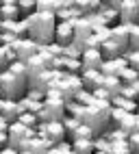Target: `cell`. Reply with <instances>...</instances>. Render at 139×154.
Here are the masks:
<instances>
[{
  "mask_svg": "<svg viewBox=\"0 0 139 154\" xmlns=\"http://www.w3.org/2000/svg\"><path fill=\"white\" fill-rule=\"evenodd\" d=\"M17 122L26 128H33V130H37V126H39V119H37L35 113H22V115L17 117Z\"/></svg>",
  "mask_w": 139,
  "mask_h": 154,
  "instance_id": "obj_27",
  "label": "cell"
},
{
  "mask_svg": "<svg viewBox=\"0 0 139 154\" xmlns=\"http://www.w3.org/2000/svg\"><path fill=\"white\" fill-rule=\"evenodd\" d=\"M120 128L126 132V135H133V132H137V130H139V126H137V113H131V115H126V117L122 119Z\"/></svg>",
  "mask_w": 139,
  "mask_h": 154,
  "instance_id": "obj_26",
  "label": "cell"
},
{
  "mask_svg": "<svg viewBox=\"0 0 139 154\" xmlns=\"http://www.w3.org/2000/svg\"><path fill=\"white\" fill-rule=\"evenodd\" d=\"M0 154H20V150H15V148H11V146H7V148H2V152Z\"/></svg>",
  "mask_w": 139,
  "mask_h": 154,
  "instance_id": "obj_44",
  "label": "cell"
},
{
  "mask_svg": "<svg viewBox=\"0 0 139 154\" xmlns=\"http://www.w3.org/2000/svg\"><path fill=\"white\" fill-rule=\"evenodd\" d=\"M81 80H83V87L87 91H91V94L104 85V76H102L100 69H83L81 72Z\"/></svg>",
  "mask_w": 139,
  "mask_h": 154,
  "instance_id": "obj_11",
  "label": "cell"
},
{
  "mask_svg": "<svg viewBox=\"0 0 139 154\" xmlns=\"http://www.w3.org/2000/svg\"><path fill=\"white\" fill-rule=\"evenodd\" d=\"M9 146V135L7 132H0V148H7Z\"/></svg>",
  "mask_w": 139,
  "mask_h": 154,
  "instance_id": "obj_42",
  "label": "cell"
},
{
  "mask_svg": "<svg viewBox=\"0 0 139 154\" xmlns=\"http://www.w3.org/2000/svg\"><path fill=\"white\" fill-rule=\"evenodd\" d=\"M120 80H122L124 85H131V83H135V80H139V74H137L135 69L126 67V69L122 72V74H120Z\"/></svg>",
  "mask_w": 139,
  "mask_h": 154,
  "instance_id": "obj_35",
  "label": "cell"
},
{
  "mask_svg": "<svg viewBox=\"0 0 139 154\" xmlns=\"http://www.w3.org/2000/svg\"><path fill=\"white\" fill-rule=\"evenodd\" d=\"M0 85H2V96L7 100H20L24 98L26 89H28V78H22V76H15L13 72L9 69H2L0 72Z\"/></svg>",
  "mask_w": 139,
  "mask_h": 154,
  "instance_id": "obj_2",
  "label": "cell"
},
{
  "mask_svg": "<svg viewBox=\"0 0 139 154\" xmlns=\"http://www.w3.org/2000/svg\"><path fill=\"white\" fill-rule=\"evenodd\" d=\"M74 24L76 22H59L57 24V30H54V44L59 46H72L74 44Z\"/></svg>",
  "mask_w": 139,
  "mask_h": 154,
  "instance_id": "obj_9",
  "label": "cell"
},
{
  "mask_svg": "<svg viewBox=\"0 0 139 154\" xmlns=\"http://www.w3.org/2000/svg\"><path fill=\"white\" fill-rule=\"evenodd\" d=\"M74 7L81 11V15H91V13H98L102 7V0H74Z\"/></svg>",
  "mask_w": 139,
  "mask_h": 154,
  "instance_id": "obj_17",
  "label": "cell"
},
{
  "mask_svg": "<svg viewBox=\"0 0 139 154\" xmlns=\"http://www.w3.org/2000/svg\"><path fill=\"white\" fill-rule=\"evenodd\" d=\"M44 48H46L54 59H61V57H63V46H59V44H54V42H52V44H48V46H44Z\"/></svg>",
  "mask_w": 139,
  "mask_h": 154,
  "instance_id": "obj_39",
  "label": "cell"
},
{
  "mask_svg": "<svg viewBox=\"0 0 139 154\" xmlns=\"http://www.w3.org/2000/svg\"><path fill=\"white\" fill-rule=\"evenodd\" d=\"M7 135H9V146L15 148V150H20V148H22V143H24L26 139H33V137L37 135V130L26 128V126L20 124V122H13V124L9 126Z\"/></svg>",
  "mask_w": 139,
  "mask_h": 154,
  "instance_id": "obj_5",
  "label": "cell"
},
{
  "mask_svg": "<svg viewBox=\"0 0 139 154\" xmlns=\"http://www.w3.org/2000/svg\"><path fill=\"white\" fill-rule=\"evenodd\" d=\"M72 152H76V154H94V152H96L94 139H78V141H72Z\"/></svg>",
  "mask_w": 139,
  "mask_h": 154,
  "instance_id": "obj_21",
  "label": "cell"
},
{
  "mask_svg": "<svg viewBox=\"0 0 139 154\" xmlns=\"http://www.w3.org/2000/svg\"><path fill=\"white\" fill-rule=\"evenodd\" d=\"M102 52L100 50H94V48H87L85 52L81 54V63H83V69H100L102 65Z\"/></svg>",
  "mask_w": 139,
  "mask_h": 154,
  "instance_id": "obj_14",
  "label": "cell"
},
{
  "mask_svg": "<svg viewBox=\"0 0 139 154\" xmlns=\"http://www.w3.org/2000/svg\"><path fill=\"white\" fill-rule=\"evenodd\" d=\"M20 154H33L31 150H20Z\"/></svg>",
  "mask_w": 139,
  "mask_h": 154,
  "instance_id": "obj_45",
  "label": "cell"
},
{
  "mask_svg": "<svg viewBox=\"0 0 139 154\" xmlns=\"http://www.w3.org/2000/svg\"><path fill=\"white\" fill-rule=\"evenodd\" d=\"M15 52H17V61H22V63H26L28 59H33L37 52H39V44L33 42L31 37H24V39H17V42L13 44Z\"/></svg>",
  "mask_w": 139,
  "mask_h": 154,
  "instance_id": "obj_8",
  "label": "cell"
},
{
  "mask_svg": "<svg viewBox=\"0 0 139 154\" xmlns=\"http://www.w3.org/2000/svg\"><path fill=\"white\" fill-rule=\"evenodd\" d=\"M70 154H76V152H70Z\"/></svg>",
  "mask_w": 139,
  "mask_h": 154,
  "instance_id": "obj_50",
  "label": "cell"
},
{
  "mask_svg": "<svg viewBox=\"0 0 139 154\" xmlns=\"http://www.w3.org/2000/svg\"><path fill=\"white\" fill-rule=\"evenodd\" d=\"M83 122H78L76 117H70V115H65V119H63V126H65V132H67V137L70 135H74L76 132V128L81 126Z\"/></svg>",
  "mask_w": 139,
  "mask_h": 154,
  "instance_id": "obj_33",
  "label": "cell"
},
{
  "mask_svg": "<svg viewBox=\"0 0 139 154\" xmlns=\"http://www.w3.org/2000/svg\"><path fill=\"white\" fill-rule=\"evenodd\" d=\"M74 100L78 102V104H83V106H94V102H96L94 94H91V91H87V89H83V91H81V94H78Z\"/></svg>",
  "mask_w": 139,
  "mask_h": 154,
  "instance_id": "obj_31",
  "label": "cell"
},
{
  "mask_svg": "<svg viewBox=\"0 0 139 154\" xmlns=\"http://www.w3.org/2000/svg\"><path fill=\"white\" fill-rule=\"evenodd\" d=\"M63 7V0H37V11L42 13H54Z\"/></svg>",
  "mask_w": 139,
  "mask_h": 154,
  "instance_id": "obj_22",
  "label": "cell"
},
{
  "mask_svg": "<svg viewBox=\"0 0 139 154\" xmlns=\"http://www.w3.org/2000/svg\"><path fill=\"white\" fill-rule=\"evenodd\" d=\"M94 148H96V152L109 154V152H111V141H109L104 135H102V137H96V139H94Z\"/></svg>",
  "mask_w": 139,
  "mask_h": 154,
  "instance_id": "obj_32",
  "label": "cell"
},
{
  "mask_svg": "<svg viewBox=\"0 0 139 154\" xmlns=\"http://www.w3.org/2000/svg\"><path fill=\"white\" fill-rule=\"evenodd\" d=\"M135 154H139V152H135Z\"/></svg>",
  "mask_w": 139,
  "mask_h": 154,
  "instance_id": "obj_54",
  "label": "cell"
},
{
  "mask_svg": "<svg viewBox=\"0 0 139 154\" xmlns=\"http://www.w3.org/2000/svg\"><path fill=\"white\" fill-rule=\"evenodd\" d=\"M128 67V63H126V59L124 57H120V59H104L102 61V65H100V72H102V76L104 78H120V74Z\"/></svg>",
  "mask_w": 139,
  "mask_h": 154,
  "instance_id": "obj_10",
  "label": "cell"
},
{
  "mask_svg": "<svg viewBox=\"0 0 139 154\" xmlns=\"http://www.w3.org/2000/svg\"><path fill=\"white\" fill-rule=\"evenodd\" d=\"M0 115H2L9 124H13V122H17V117L22 115V106H20V102H15V100H7L2 111H0Z\"/></svg>",
  "mask_w": 139,
  "mask_h": 154,
  "instance_id": "obj_16",
  "label": "cell"
},
{
  "mask_svg": "<svg viewBox=\"0 0 139 154\" xmlns=\"http://www.w3.org/2000/svg\"><path fill=\"white\" fill-rule=\"evenodd\" d=\"M50 148H52V143L48 141V139L35 135L33 139H26L20 150H31L33 154H48V152H50Z\"/></svg>",
  "mask_w": 139,
  "mask_h": 154,
  "instance_id": "obj_13",
  "label": "cell"
},
{
  "mask_svg": "<svg viewBox=\"0 0 139 154\" xmlns=\"http://www.w3.org/2000/svg\"><path fill=\"white\" fill-rule=\"evenodd\" d=\"M111 104L117 106V109H122V111H126V113H137V102H135V100H128V98H124V96L113 98Z\"/></svg>",
  "mask_w": 139,
  "mask_h": 154,
  "instance_id": "obj_24",
  "label": "cell"
},
{
  "mask_svg": "<svg viewBox=\"0 0 139 154\" xmlns=\"http://www.w3.org/2000/svg\"><path fill=\"white\" fill-rule=\"evenodd\" d=\"M26 72H28V80L39 76L42 72H46V65H44V61L39 59V54H35L33 59H28L26 61Z\"/></svg>",
  "mask_w": 139,
  "mask_h": 154,
  "instance_id": "obj_18",
  "label": "cell"
},
{
  "mask_svg": "<svg viewBox=\"0 0 139 154\" xmlns=\"http://www.w3.org/2000/svg\"><path fill=\"white\" fill-rule=\"evenodd\" d=\"M0 35H2V30H0Z\"/></svg>",
  "mask_w": 139,
  "mask_h": 154,
  "instance_id": "obj_51",
  "label": "cell"
},
{
  "mask_svg": "<svg viewBox=\"0 0 139 154\" xmlns=\"http://www.w3.org/2000/svg\"><path fill=\"white\" fill-rule=\"evenodd\" d=\"M124 59H126L128 67L135 69L137 74H139V50H128V52L124 54Z\"/></svg>",
  "mask_w": 139,
  "mask_h": 154,
  "instance_id": "obj_30",
  "label": "cell"
},
{
  "mask_svg": "<svg viewBox=\"0 0 139 154\" xmlns=\"http://www.w3.org/2000/svg\"><path fill=\"white\" fill-rule=\"evenodd\" d=\"M111 37L124 48V52H128V50H131V35H128V26H124V24L111 26Z\"/></svg>",
  "mask_w": 139,
  "mask_h": 154,
  "instance_id": "obj_15",
  "label": "cell"
},
{
  "mask_svg": "<svg viewBox=\"0 0 139 154\" xmlns=\"http://www.w3.org/2000/svg\"><path fill=\"white\" fill-rule=\"evenodd\" d=\"M20 17L17 0H0V22H17Z\"/></svg>",
  "mask_w": 139,
  "mask_h": 154,
  "instance_id": "obj_12",
  "label": "cell"
},
{
  "mask_svg": "<svg viewBox=\"0 0 139 154\" xmlns=\"http://www.w3.org/2000/svg\"><path fill=\"white\" fill-rule=\"evenodd\" d=\"M137 113H139V102H137Z\"/></svg>",
  "mask_w": 139,
  "mask_h": 154,
  "instance_id": "obj_48",
  "label": "cell"
},
{
  "mask_svg": "<svg viewBox=\"0 0 139 154\" xmlns=\"http://www.w3.org/2000/svg\"><path fill=\"white\" fill-rule=\"evenodd\" d=\"M9 72H13L15 76H22V78H28V72H26V63H22V61H15V63H11L7 67Z\"/></svg>",
  "mask_w": 139,
  "mask_h": 154,
  "instance_id": "obj_34",
  "label": "cell"
},
{
  "mask_svg": "<svg viewBox=\"0 0 139 154\" xmlns=\"http://www.w3.org/2000/svg\"><path fill=\"white\" fill-rule=\"evenodd\" d=\"M37 135L44 137V139H48L52 146H57V143L65 141L67 132H65L63 122H48V124H39L37 126Z\"/></svg>",
  "mask_w": 139,
  "mask_h": 154,
  "instance_id": "obj_4",
  "label": "cell"
},
{
  "mask_svg": "<svg viewBox=\"0 0 139 154\" xmlns=\"http://www.w3.org/2000/svg\"><path fill=\"white\" fill-rule=\"evenodd\" d=\"M70 152H72V143L61 141V143H57V146H52L48 154H70Z\"/></svg>",
  "mask_w": 139,
  "mask_h": 154,
  "instance_id": "obj_36",
  "label": "cell"
},
{
  "mask_svg": "<svg viewBox=\"0 0 139 154\" xmlns=\"http://www.w3.org/2000/svg\"><path fill=\"white\" fill-rule=\"evenodd\" d=\"M0 152H2V148H0Z\"/></svg>",
  "mask_w": 139,
  "mask_h": 154,
  "instance_id": "obj_52",
  "label": "cell"
},
{
  "mask_svg": "<svg viewBox=\"0 0 139 154\" xmlns=\"http://www.w3.org/2000/svg\"><path fill=\"white\" fill-rule=\"evenodd\" d=\"M137 126H139V113H137Z\"/></svg>",
  "mask_w": 139,
  "mask_h": 154,
  "instance_id": "obj_47",
  "label": "cell"
},
{
  "mask_svg": "<svg viewBox=\"0 0 139 154\" xmlns=\"http://www.w3.org/2000/svg\"><path fill=\"white\" fill-rule=\"evenodd\" d=\"M139 20V0H122L120 5V24L133 26Z\"/></svg>",
  "mask_w": 139,
  "mask_h": 154,
  "instance_id": "obj_7",
  "label": "cell"
},
{
  "mask_svg": "<svg viewBox=\"0 0 139 154\" xmlns=\"http://www.w3.org/2000/svg\"><path fill=\"white\" fill-rule=\"evenodd\" d=\"M104 137H107L109 141H128V135H126L122 128H107Z\"/></svg>",
  "mask_w": 139,
  "mask_h": 154,
  "instance_id": "obj_28",
  "label": "cell"
},
{
  "mask_svg": "<svg viewBox=\"0 0 139 154\" xmlns=\"http://www.w3.org/2000/svg\"><path fill=\"white\" fill-rule=\"evenodd\" d=\"M28 24V37L37 42L39 46H48L54 42V30H57V15L54 13H42L37 11L31 17H26Z\"/></svg>",
  "mask_w": 139,
  "mask_h": 154,
  "instance_id": "obj_1",
  "label": "cell"
},
{
  "mask_svg": "<svg viewBox=\"0 0 139 154\" xmlns=\"http://www.w3.org/2000/svg\"><path fill=\"white\" fill-rule=\"evenodd\" d=\"M94 154H104V152H94Z\"/></svg>",
  "mask_w": 139,
  "mask_h": 154,
  "instance_id": "obj_49",
  "label": "cell"
},
{
  "mask_svg": "<svg viewBox=\"0 0 139 154\" xmlns=\"http://www.w3.org/2000/svg\"><path fill=\"white\" fill-rule=\"evenodd\" d=\"M91 35H94V28L87 22V17L76 20V24H74V46L81 50V52L87 50V42L91 39Z\"/></svg>",
  "mask_w": 139,
  "mask_h": 154,
  "instance_id": "obj_6",
  "label": "cell"
},
{
  "mask_svg": "<svg viewBox=\"0 0 139 154\" xmlns=\"http://www.w3.org/2000/svg\"><path fill=\"white\" fill-rule=\"evenodd\" d=\"M128 146H131L133 154H135V152H139V130H137V132H133V135H128Z\"/></svg>",
  "mask_w": 139,
  "mask_h": 154,
  "instance_id": "obj_40",
  "label": "cell"
},
{
  "mask_svg": "<svg viewBox=\"0 0 139 154\" xmlns=\"http://www.w3.org/2000/svg\"><path fill=\"white\" fill-rule=\"evenodd\" d=\"M137 24H139V20H137Z\"/></svg>",
  "mask_w": 139,
  "mask_h": 154,
  "instance_id": "obj_53",
  "label": "cell"
},
{
  "mask_svg": "<svg viewBox=\"0 0 139 154\" xmlns=\"http://www.w3.org/2000/svg\"><path fill=\"white\" fill-rule=\"evenodd\" d=\"M128 35H131V50L139 48V24L128 26Z\"/></svg>",
  "mask_w": 139,
  "mask_h": 154,
  "instance_id": "obj_37",
  "label": "cell"
},
{
  "mask_svg": "<svg viewBox=\"0 0 139 154\" xmlns=\"http://www.w3.org/2000/svg\"><path fill=\"white\" fill-rule=\"evenodd\" d=\"M0 98H5V96H2V85H0Z\"/></svg>",
  "mask_w": 139,
  "mask_h": 154,
  "instance_id": "obj_46",
  "label": "cell"
},
{
  "mask_svg": "<svg viewBox=\"0 0 139 154\" xmlns=\"http://www.w3.org/2000/svg\"><path fill=\"white\" fill-rule=\"evenodd\" d=\"M65 100L63 98H46L42 111L37 113L39 124H48V122H63L65 119Z\"/></svg>",
  "mask_w": 139,
  "mask_h": 154,
  "instance_id": "obj_3",
  "label": "cell"
},
{
  "mask_svg": "<svg viewBox=\"0 0 139 154\" xmlns=\"http://www.w3.org/2000/svg\"><path fill=\"white\" fill-rule=\"evenodd\" d=\"M9 126H11V124H9V122H7L2 115H0V132H7V130H9Z\"/></svg>",
  "mask_w": 139,
  "mask_h": 154,
  "instance_id": "obj_43",
  "label": "cell"
},
{
  "mask_svg": "<svg viewBox=\"0 0 139 154\" xmlns=\"http://www.w3.org/2000/svg\"><path fill=\"white\" fill-rule=\"evenodd\" d=\"M109 154H133L128 141H111V152Z\"/></svg>",
  "mask_w": 139,
  "mask_h": 154,
  "instance_id": "obj_29",
  "label": "cell"
},
{
  "mask_svg": "<svg viewBox=\"0 0 139 154\" xmlns=\"http://www.w3.org/2000/svg\"><path fill=\"white\" fill-rule=\"evenodd\" d=\"M100 17L104 20V22L109 24V26H115V24H120V11H115V9H111L109 5H104L102 2V7H100Z\"/></svg>",
  "mask_w": 139,
  "mask_h": 154,
  "instance_id": "obj_20",
  "label": "cell"
},
{
  "mask_svg": "<svg viewBox=\"0 0 139 154\" xmlns=\"http://www.w3.org/2000/svg\"><path fill=\"white\" fill-rule=\"evenodd\" d=\"M78 139H96V137H94V130L89 128L87 124H81V126L76 128L74 135H70V137H67V141L72 143V141H78Z\"/></svg>",
  "mask_w": 139,
  "mask_h": 154,
  "instance_id": "obj_25",
  "label": "cell"
},
{
  "mask_svg": "<svg viewBox=\"0 0 139 154\" xmlns=\"http://www.w3.org/2000/svg\"><path fill=\"white\" fill-rule=\"evenodd\" d=\"M122 87H124V83H122L120 78H115V76H113V78H104V85H102V89L111 96V100L122 94Z\"/></svg>",
  "mask_w": 139,
  "mask_h": 154,
  "instance_id": "obj_19",
  "label": "cell"
},
{
  "mask_svg": "<svg viewBox=\"0 0 139 154\" xmlns=\"http://www.w3.org/2000/svg\"><path fill=\"white\" fill-rule=\"evenodd\" d=\"M17 9H20L22 20H26L33 13H37V0H17Z\"/></svg>",
  "mask_w": 139,
  "mask_h": 154,
  "instance_id": "obj_23",
  "label": "cell"
},
{
  "mask_svg": "<svg viewBox=\"0 0 139 154\" xmlns=\"http://www.w3.org/2000/svg\"><path fill=\"white\" fill-rule=\"evenodd\" d=\"M94 98H96V100H100V102H111V96H109V94H107V91H104L102 87L94 91Z\"/></svg>",
  "mask_w": 139,
  "mask_h": 154,
  "instance_id": "obj_41",
  "label": "cell"
},
{
  "mask_svg": "<svg viewBox=\"0 0 139 154\" xmlns=\"http://www.w3.org/2000/svg\"><path fill=\"white\" fill-rule=\"evenodd\" d=\"M137 50H139V48H137Z\"/></svg>",
  "mask_w": 139,
  "mask_h": 154,
  "instance_id": "obj_55",
  "label": "cell"
},
{
  "mask_svg": "<svg viewBox=\"0 0 139 154\" xmlns=\"http://www.w3.org/2000/svg\"><path fill=\"white\" fill-rule=\"evenodd\" d=\"M26 98H31L35 102H44L46 100V91H39V89H26Z\"/></svg>",
  "mask_w": 139,
  "mask_h": 154,
  "instance_id": "obj_38",
  "label": "cell"
}]
</instances>
